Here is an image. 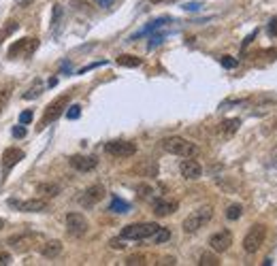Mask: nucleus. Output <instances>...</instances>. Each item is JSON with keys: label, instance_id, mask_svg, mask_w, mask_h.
Segmentation results:
<instances>
[{"label": "nucleus", "instance_id": "e433bc0d", "mask_svg": "<svg viewBox=\"0 0 277 266\" xmlns=\"http://www.w3.org/2000/svg\"><path fill=\"white\" fill-rule=\"evenodd\" d=\"M184 9H186V11H196V9H200V4H198V2H188Z\"/></svg>", "mask_w": 277, "mask_h": 266}, {"label": "nucleus", "instance_id": "2f4dec72", "mask_svg": "<svg viewBox=\"0 0 277 266\" xmlns=\"http://www.w3.org/2000/svg\"><path fill=\"white\" fill-rule=\"evenodd\" d=\"M13 137L15 139H23V137H26V126H23V123H20V126L13 128Z\"/></svg>", "mask_w": 277, "mask_h": 266}, {"label": "nucleus", "instance_id": "a211bd4d", "mask_svg": "<svg viewBox=\"0 0 277 266\" xmlns=\"http://www.w3.org/2000/svg\"><path fill=\"white\" fill-rule=\"evenodd\" d=\"M37 194H41L43 198H56L60 194V185L58 183H39Z\"/></svg>", "mask_w": 277, "mask_h": 266}, {"label": "nucleus", "instance_id": "58836bf2", "mask_svg": "<svg viewBox=\"0 0 277 266\" xmlns=\"http://www.w3.org/2000/svg\"><path fill=\"white\" fill-rule=\"evenodd\" d=\"M158 264H164V266H167V264H175V258H164V260H160V262H158Z\"/></svg>", "mask_w": 277, "mask_h": 266}, {"label": "nucleus", "instance_id": "39448f33", "mask_svg": "<svg viewBox=\"0 0 277 266\" xmlns=\"http://www.w3.org/2000/svg\"><path fill=\"white\" fill-rule=\"evenodd\" d=\"M68 100H70V96L66 94V96H60V98H56L54 102L47 104L45 113H43V117H41L39 130H43V128L49 126V123H54L56 120H60V115L64 113V109H66V104H68Z\"/></svg>", "mask_w": 277, "mask_h": 266}, {"label": "nucleus", "instance_id": "cd10ccee", "mask_svg": "<svg viewBox=\"0 0 277 266\" xmlns=\"http://www.w3.org/2000/svg\"><path fill=\"white\" fill-rule=\"evenodd\" d=\"M79 115H81V106H79V104H70L68 111H66V117H68V120H77Z\"/></svg>", "mask_w": 277, "mask_h": 266}, {"label": "nucleus", "instance_id": "f257e3e1", "mask_svg": "<svg viewBox=\"0 0 277 266\" xmlns=\"http://www.w3.org/2000/svg\"><path fill=\"white\" fill-rule=\"evenodd\" d=\"M211 217H213V209H211L209 205L198 206V209H194L190 215L184 220L181 228H184L186 234H194V232H198L203 226H207V224L211 222Z\"/></svg>", "mask_w": 277, "mask_h": 266}, {"label": "nucleus", "instance_id": "0eeeda50", "mask_svg": "<svg viewBox=\"0 0 277 266\" xmlns=\"http://www.w3.org/2000/svg\"><path fill=\"white\" fill-rule=\"evenodd\" d=\"M66 232L73 239H81L87 232V220L81 213H68L66 215Z\"/></svg>", "mask_w": 277, "mask_h": 266}, {"label": "nucleus", "instance_id": "7ed1b4c3", "mask_svg": "<svg viewBox=\"0 0 277 266\" xmlns=\"http://www.w3.org/2000/svg\"><path fill=\"white\" fill-rule=\"evenodd\" d=\"M158 228H160L158 224H130V226L122 230L120 236L124 241H145V239H151Z\"/></svg>", "mask_w": 277, "mask_h": 266}, {"label": "nucleus", "instance_id": "5701e85b", "mask_svg": "<svg viewBox=\"0 0 277 266\" xmlns=\"http://www.w3.org/2000/svg\"><path fill=\"white\" fill-rule=\"evenodd\" d=\"M273 106H275V100H273V98H267V100H262L260 104H256L254 113H256V115H264V113H269Z\"/></svg>", "mask_w": 277, "mask_h": 266}, {"label": "nucleus", "instance_id": "dca6fc26", "mask_svg": "<svg viewBox=\"0 0 277 266\" xmlns=\"http://www.w3.org/2000/svg\"><path fill=\"white\" fill-rule=\"evenodd\" d=\"M62 249H64V247H62L60 241H47V243L41 247V256L51 260V258H58V256H60Z\"/></svg>", "mask_w": 277, "mask_h": 266}, {"label": "nucleus", "instance_id": "ddd939ff", "mask_svg": "<svg viewBox=\"0 0 277 266\" xmlns=\"http://www.w3.org/2000/svg\"><path fill=\"white\" fill-rule=\"evenodd\" d=\"M13 206H17L20 211H26V213H43L49 209V203L43 198H32V200H23V203H11Z\"/></svg>", "mask_w": 277, "mask_h": 266}, {"label": "nucleus", "instance_id": "a19ab883", "mask_svg": "<svg viewBox=\"0 0 277 266\" xmlns=\"http://www.w3.org/2000/svg\"><path fill=\"white\" fill-rule=\"evenodd\" d=\"M151 2H160V0H151Z\"/></svg>", "mask_w": 277, "mask_h": 266}, {"label": "nucleus", "instance_id": "c85d7f7f", "mask_svg": "<svg viewBox=\"0 0 277 266\" xmlns=\"http://www.w3.org/2000/svg\"><path fill=\"white\" fill-rule=\"evenodd\" d=\"M9 87H2V90H0V113H2V109L4 106H7V100H9Z\"/></svg>", "mask_w": 277, "mask_h": 266}, {"label": "nucleus", "instance_id": "ea45409f", "mask_svg": "<svg viewBox=\"0 0 277 266\" xmlns=\"http://www.w3.org/2000/svg\"><path fill=\"white\" fill-rule=\"evenodd\" d=\"M2 228H4V222H2V220H0V230H2Z\"/></svg>", "mask_w": 277, "mask_h": 266}, {"label": "nucleus", "instance_id": "6e6552de", "mask_svg": "<svg viewBox=\"0 0 277 266\" xmlns=\"http://www.w3.org/2000/svg\"><path fill=\"white\" fill-rule=\"evenodd\" d=\"M231 245H233L231 230H220V232H215V234L209 236V247H211V251H215V253L228 251V249H231Z\"/></svg>", "mask_w": 277, "mask_h": 266}, {"label": "nucleus", "instance_id": "f3484780", "mask_svg": "<svg viewBox=\"0 0 277 266\" xmlns=\"http://www.w3.org/2000/svg\"><path fill=\"white\" fill-rule=\"evenodd\" d=\"M239 126H241V120H237V117H233V120H224L222 126H220L222 137H224V139H231L233 134L239 130Z\"/></svg>", "mask_w": 277, "mask_h": 266}, {"label": "nucleus", "instance_id": "bb28decb", "mask_svg": "<svg viewBox=\"0 0 277 266\" xmlns=\"http://www.w3.org/2000/svg\"><path fill=\"white\" fill-rule=\"evenodd\" d=\"M15 30H17V23H15V21H9L7 26L2 28V32H0V43L4 41V37H7V34H13Z\"/></svg>", "mask_w": 277, "mask_h": 266}, {"label": "nucleus", "instance_id": "4468645a", "mask_svg": "<svg viewBox=\"0 0 277 266\" xmlns=\"http://www.w3.org/2000/svg\"><path fill=\"white\" fill-rule=\"evenodd\" d=\"M23 156H26V153H23L21 149H17V147H9V149L2 153V170H4V173L11 170L17 162H21Z\"/></svg>", "mask_w": 277, "mask_h": 266}, {"label": "nucleus", "instance_id": "9b49d317", "mask_svg": "<svg viewBox=\"0 0 277 266\" xmlns=\"http://www.w3.org/2000/svg\"><path fill=\"white\" fill-rule=\"evenodd\" d=\"M179 173L184 179L188 181H194V179H198L200 175H203V166L196 162V160H192V158H184L179 162Z\"/></svg>", "mask_w": 277, "mask_h": 266}, {"label": "nucleus", "instance_id": "b1692460", "mask_svg": "<svg viewBox=\"0 0 277 266\" xmlns=\"http://www.w3.org/2000/svg\"><path fill=\"white\" fill-rule=\"evenodd\" d=\"M198 264L200 266H217V264H220V258L215 256V251L213 253H203L200 260H198Z\"/></svg>", "mask_w": 277, "mask_h": 266}, {"label": "nucleus", "instance_id": "a878e982", "mask_svg": "<svg viewBox=\"0 0 277 266\" xmlns=\"http://www.w3.org/2000/svg\"><path fill=\"white\" fill-rule=\"evenodd\" d=\"M220 64L224 68H237V58H233V56H222L220 58Z\"/></svg>", "mask_w": 277, "mask_h": 266}, {"label": "nucleus", "instance_id": "1a4fd4ad", "mask_svg": "<svg viewBox=\"0 0 277 266\" xmlns=\"http://www.w3.org/2000/svg\"><path fill=\"white\" fill-rule=\"evenodd\" d=\"M105 194H107V192H105L103 185H98V183H96V185H90V187H87V190L79 196V205L85 206V209H90V206L98 205L100 200L105 198Z\"/></svg>", "mask_w": 277, "mask_h": 266}, {"label": "nucleus", "instance_id": "6ab92c4d", "mask_svg": "<svg viewBox=\"0 0 277 266\" xmlns=\"http://www.w3.org/2000/svg\"><path fill=\"white\" fill-rule=\"evenodd\" d=\"M117 64L120 66H126V68H137V66H141V58H137V56H120L117 58Z\"/></svg>", "mask_w": 277, "mask_h": 266}, {"label": "nucleus", "instance_id": "aec40b11", "mask_svg": "<svg viewBox=\"0 0 277 266\" xmlns=\"http://www.w3.org/2000/svg\"><path fill=\"white\" fill-rule=\"evenodd\" d=\"M109 211H113V213H128V211H130V205L124 203L122 198L113 196V200H111V205H109Z\"/></svg>", "mask_w": 277, "mask_h": 266}, {"label": "nucleus", "instance_id": "f8f14e48", "mask_svg": "<svg viewBox=\"0 0 277 266\" xmlns=\"http://www.w3.org/2000/svg\"><path fill=\"white\" fill-rule=\"evenodd\" d=\"M68 164L75 170H79V173H90V170L98 166V160L94 156H73L68 160Z\"/></svg>", "mask_w": 277, "mask_h": 266}, {"label": "nucleus", "instance_id": "412c9836", "mask_svg": "<svg viewBox=\"0 0 277 266\" xmlns=\"http://www.w3.org/2000/svg\"><path fill=\"white\" fill-rule=\"evenodd\" d=\"M41 92H43V81L37 79V81L32 83L30 90L23 94V100H34V98H39V96H41Z\"/></svg>", "mask_w": 277, "mask_h": 266}, {"label": "nucleus", "instance_id": "393cba45", "mask_svg": "<svg viewBox=\"0 0 277 266\" xmlns=\"http://www.w3.org/2000/svg\"><path fill=\"white\" fill-rule=\"evenodd\" d=\"M151 239H154V241H156L158 245L167 243V241L170 239V230H169V228H158V230H156V234L151 236Z\"/></svg>", "mask_w": 277, "mask_h": 266}, {"label": "nucleus", "instance_id": "f704fd0d", "mask_svg": "<svg viewBox=\"0 0 277 266\" xmlns=\"http://www.w3.org/2000/svg\"><path fill=\"white\" fill-rule=\"evenodd\" d=\"M7 264H11V256L9 253H0V266H7Z\"/></svg>", "mask_w": 277, "mask_h": 266}, {"label": "nucleus", "instance_id": "423d86ee", "mask_svg": "<svg viewBox=\"0 0 277 266\" xmlns=\"http://www.w3.org/2000/svg\"><path fill=\"white\" fill-rule=\"evenodd\" d=\"M105 151L113 158H130L137 153V145L130 143V141H111V143L105 145Z\"/></svg>", "mask_w": 277, "mask_h": 266}, {"label": "nucleus", "instance_id": "f03ea898", "mask_svg": "<svg viewBox=\"0 0 277 266\" xmlns=\"http://www.w3.org/2000/svg\"><path fill=\"white\" fill-rule=\"evenodd\" d=\"M162 149L173 153V156H179V158H196L198 156V147L188 139H181V137H169L162 141Z\"/></svg>", "mask_w": 277, "mask_h": 266}, {"label": "nucleus", "instance_id": "72a5a7b5", "mask_svg": "<svg viewBox=\"0 0 277 266\" xmlns=\"http://www.w3.org/2000/svg\"><path fill=\"white\" fill-rule=\"evenodd\" d=\"M137 192L141 194V196H149V194H151V187H149V185H139Z\"/></svg>", "mask_w": 277, "mask_h": 266}, {"label": "nucleus", "instance_id": "2eb2a0df", "mask_svg": "<svg viewBox=\"0 0 277 266\" xmlns=\"http://www.w3.org/2000/svg\"><path fill=\"white\" fill-rule=\"evenodd\" d=\"M177 203L175 200H167V198H162V200H156L154 203V213L158 217H167V215H173L175 211H177Z\"/></svg>", "mask_w": 277, "mask_h": 266}, {"label": "nucleus", "instance_id": "4c0bfd02", "mask_svg": "<svg viewBox=\"0 0 277 266\" xmlns=\"http://www.w3.org/2000/svg\"><path fill=\"white\" fill-rule=\"evenodd\" d=\"M254 39H256V30H254V32H252V34H250V37H247V39L243 41V47H247V45H250V43H252V41H254Z\"/></svg>", "mask_w": 277, "mask_h": 266}, {"label": "nucleus", "instance_id": "473e14b6", "mask_svg": "<svg viewBox=\"0 0 277 266\" xmlns=\"http://www.w3.org/2000/svg\"><path fill=\"white\" fill-rule=\"evenodd\" d=\"M269 37H277V17L269 21Z\"/></svg>", "mask_w": 277, "mask_h": 266}, {"label": "nucleus", "instance_id": "9d476101", "mask_svg": "<svg viewBox=\"0 0 277 266\" xmlns=\"http://www.w3.org/2000/svg\"><path fill=\"white\" fill-rule=\"evenodd\" d=\"M39 47V41L37 39H21V41H17L15 45H11L9 47V51H7V56L9 58H17L21 53L23 58L26 56H30V53H34V49Z\"/></svg>", "mask_w": 277, "mask_h": 266}, {"label": "nucleus", "instance_id": "c756f323", "mask_svg": "<svg viewBox=\"0 0 277 266\" xmlns=\"http://www.w3.org/2000/svg\"><path fill=\"white\" fill-rule=\"evenodd\" d=\"M32 111L30 109H28V111H21V113H20V123H23V126H28V123H30L32 122Z\"/></svg>", "mask_w": 277, "mask_h": 266}, {"label": "nucleus", "instance_id": "4be33fe9", "mask_svg": "<svg viewBox=\"0 0 277 266\" xmlns=\"http://www.w3.org/2000/svg\"><path fill=\"white\" fill-rule=\"evenodd\" d=\"M241 215H243V206L241 205H231L226 209V220H231V222H237Z\"/></svg>", "mask_w": 277, "mask_h": 266}, {"label": "nucleus", "instance_id": "7c9ffc66", "mask_svg": "<svg viewBox=\"0 0 277 266\" xmlns=\"http://www.w3.org/2000/svg\"><path fill=\"white\" fill-rule=\"evenodd\" d=\"M126 264L128 266H141V264H145V256H130L126 260Z\"/></svg>", "mask_w": 277, "mask_h": 266}, {"label": "nucleus", "instance_id": "c9c22d12", "mask_svg": "<svg viewBox=\"0 0 277 266\" xmlns=\"http://www.w3.org/2000/svg\"><path fill=\"white\" fill-rule=\"evenodd\" d=\"M94 2L98 4V7H103V9H107V7H111V4L115 2V0H94Z\"/></svg>", "mask_w": 277, "mask_h": 266}, {"label": "nucleus", "instance_id": "20e7f679", "mask_svg": "<svg viewBox=\"0 0 277 266\" xmlns=\"http://www.w3.org/2000/svg\"><path fill=\"white\" fill-rule=\"evenodd\" d=\"M264 239H267V226L262 224H256L247 230L245 239H243V249L245 253H256L260 251V247L264 245Z\"/></svg>", "mask_w": 277, "mask_h": 266}]
</instances>
